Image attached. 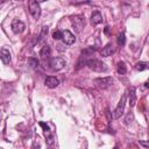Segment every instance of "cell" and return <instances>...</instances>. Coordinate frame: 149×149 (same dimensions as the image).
<instances>
[{"mask_svg": "<svg viewBox=\"0 0 149 149\" xmlns=\"http://www.w3.org/2000/svg\"><path fill=\"white\" fill-rule=\"evenodd\" d=\"M140 144H142L144 148H148V143L146 141H140Z\"/></svg>", "mask_w": 149, "mask_h": 149, "instance_id": "cb8c5ba5", "label": "cell"}, {"mask_svg": "<svg viewBox=\"0 0 149 149\" xmlns=\"http://www.w3.org/2000/svg\"><path fill=\"white\" fill-rule=\"evenodd\" d=\"M144 87H146V88H148V87H149V84H148V81H146V83H144Z\"/></svg>", "mask_w": 149, "mask_h": 149, "instance_id": "d4e9b609", "label": "cell"}, {"mask_svg": "<svg viewBox=\"0 0 149 149\" xmlns=\"http://www.w3.org/2000/svg\"><path fill=\"white\" fill-rule=\"evenodd\" d=\"M94 84L99 87V88H102V90H105V88H107V87H109L112 84H113V78L112 77H102V78H95L94 80Z\"/></svg>", "mask_w": 149, "mask_h": 149, "instance_id": "277c9868", "label": "cell"}, {"mask_svg": "<svg viewBox=\"0 0 149 149\" xmlns=\"http://www.w3.org/2000/svg\"><path fill=\"white\" fill-rule=\"evenodd\" d=\"M48 31H49V27L48 26H43L42 27V29H41V34H40V40H38V42L40 43H44V41H45V37H47V35H48Z\"/></svg>", "mask_w": 149, "mask_h": 149, "instance_id": "2e32d148", "label": "cell"}, {"mask_svg": "<svg viewBox=\"0 0 149 149\" xmlns=\"http://www.w3.org/2000/svg\"><path fill=\"white\" fill-rule=\"evenodd\" d=\"M101 22H102V15H101V13L98 12V10H94L92 13V15H91V23L93 26H97V24H99Z\"/></svg>", "mask_w": 149, "mask_h": 149, "instance_id": "7c38bea8", "label": "cell"}, {"mask_svg": "<svg viewBox=\"0 0 149 149\" xmlns=\"http://www.w3.org/2000/svg\"><path fill=\"white\" fill-rule=\"evenodd\" d=\"M113 149H119V147H118V146H115V147H114Z\"/></svg>", "mask_w": 149, "mask_h": 149, "instance_id": "484cf974", "label": "cell"}, {"mask_svg": "<svg viewBox=\"0 0 149 149\" xmlns=\"http://www.w3.org/2000/svg\"><path fill=\"white\" fill-rule=\"evenodd\" d=\"M31 149H40V144H38V143H36V142H34V144H33Z\"/></svg>", "mask_w": 149, "mask_h": 149, "instance_id": "603a6c76", "label": "cell"}, {"mask_svg": "<svg viewBox=\"0 0 149 149\" xmlns=\"http://www.w3.org/2000/svg\"><path fill=\"white\" fill-rule=\"evenodd\" d=\"M52 38L54 40H61L62 38V31L61 30H55L54 33H52Z\"/></svg>", "mask_w": 149, "mask_h": 149, "instance_id": "44dd1931", "label": "cell"}, {"mask_svg": "<svg viewBox=\"0 0 149 149\" xmlns=\"http://www.w3.org/2000/svg\"><path fill=\"white\" fill-rule=\"evenodd\" d=\"M116 71L119 74H125L127 72V68H126V64L125 62H119L118 65H116Z\"/></svg>", "mask_w": 149, "mask_h": 149, "instance_id": "e0dca14e", "label": "cell"}, {"mask_svg": "<svg viewBox=\"0 0 149 149\" xmlns=\"http://www.w3.org/2000/svg\"><path fill=\"white\" fill-rule=\"evenodd\" d=\"M129 118H130V120L133 119V114H132V113H128L127 118L125 119V123H126V125H128V123H129Z\"/></svg>", "mask_w": 149, "mask_h": 149, "instance_id": "7402d4cb", "label": "cell"}, {"mask_svg": "<svg viewBox=\"0 0 149 149\" xmlns=\"http://www.w3.org/2000/svg\"><path fill=\"white\" fill-rule=\"evenodd\" d=\"M125 106H126V94H123V95L121 97V99H120V101H119L116 108L114 109V113H113V118H114V119H119V118L123 114V112H125Z\"/></svg>", "mask_w": 149, "mask_h": 149, "instance_id": "5b68a950", "label": "cell"}, {"mask_svg": "<svg viewBox=\"0 0 149 149\" xmlns=\"http://www.w3.org/2000/svg\"><path fill=\"white\" fill-rule=\"evenodd\" d=\"M0 59H1L5 64H8V63L10 62V59H12V55H10L9 50H7V49H5V48L0 49Z\"/></svg>", "mask_w": 149, "mask_h": 149, "instance_id": "8fae6325", "label": "cell"}, {"mask_svg": "<svg viewBox=\"0 0 149 149\" xmlns=\"http://www.w3.org/2000/svg\"><path fill=\"white\" fill-rule=\"evenodd\" d=\"M116 42H118V44H119L120 47H123V45L126 44V36H125V34H123V33H121V34H119V35H118Z\"/></svg>", "mask_w": 149, "mask_h": 149, "instance_id": "d6986e66", "label": "cell"}, {"mask_svg": "<svg viewBox=\"0 0 149 149\" xmlns=\"http://www.w3.org/2000/svg\"><path fill=\"white\" fill-rule=\"evenodd\" d=\"M100 54H101V56H104V57H108V56L113 55V54H114V48H113V45H112L111 43H107V44L101 49Z\"/></svg>", "mask_w": 149, "mask_h": 149, "instance_id": "4fadbf2b", "label": "cell"}, {"mask_svg": "<svg viewBox=\"0 0 149 149\" xmlns=\"http://www.w3.org/2000/svg\"><path fill=\"white\" fill-rule=\"evenodd\" d=\"M50 55H51V49H50V47L47 45V44H44V45L42 47V49L40 50V56H41L43 59H45V58H50Z\"/></svg>", "mask_w": 149, "mask_h": 149, "instance_id": "9a60e30c", "label": "cell"}, {"mask_svg": "<svg viewBox=\"0 0 149 149\" xmlns=\"http://www.w3.org/2000/svg\"><path fill=\"white\" fill-rule=\"evenodd\" d=\"M128 101H129V106L133 107L136 104V93H135V87H130L128 91Z\"/></svg>", "mask_w": 149, "mask_h": 149, "instance_id": "5bb4252c", "label": "cell"}, {"mask_svg": "<svg viewBox=\"0 0 149 149\" xmlns=\"http://www.w3.org/2000/svg\"><path fill=\"white\" fill-rule=\"evenodd\" d=\"M148 68V63L147 62H137L136 64H135V69L137 70V71H143V70H146Z\"/></svg>", "mask_w": 149, "mask_h": 149, "instance_id": "ac0fdd59", "label": "cell"}, {"mask_svg": "<svg viewBox=\"0 0 149 149\" xmlns=\"http://www.w3.org/2000/svg\"><path fill=\"white\" fill-rule=\"evenodd\" d=\"M65 64H66V62H65V59L62 58V57H52V58H50V61H49V66H50V69L54 70V71H59V70H62V69L65 66Z\"/></svg>", "mask_w": 149, "mask_h": 149, "instance_id": "7a4b0ae2", "label": "cell"}, {"mask_svg": "<svg viewBox=\"0 0 149 149\" xmlns=\"http://www.w3.org/2000/svg\"><path fill=\"white\" fill-rule=\"evenodd\" d=\"M71 23L73 26V28L77 30V31H81V29L85 27L86 24V20H85V16L83 15H74V16H71Z\"/></svg>", "mask_w": 149, "mask_h": 149, "instance_id": "3957f363", "label": "cell"}, {"mask_svg": "<svg viewBox=\"0 0 149 149\" xmlns=\"http://www.w3.org/2000/svg\"><path fill=\"white\" fill-rule=\"evenodd\" d=\"M44 84H45V86L49 87V88H55V87H57V86L59 85V80H58L56 77L49 76V77L45 78Z\"/></svg>", "mask_w": 149, "mask_h": 149, "instance_id": "30bf717a", "label": "cell"}, {"mask_svg": "<svg viewBox=\"0 0 149 149\" xmlns=\"http://www.w3.org/2000/svg\"><path fill=\"white\" fill-rule=\"evenodd\" d=\"M28 64L31 66V68H36L38 65V61L36 58H33V57H29L28 58Z\"/></svg>", "mask_w": 149, "mask_h": 149, "instance_id": "ffe728a7", "label": "cell"}, {"mask_svg": "<svg viewBox=\"0 0 149 149\" xmlns=\"http://www.w3.org/2000/svg\"><path fill=\"white\" fill-rule=\"evenodd\" d=\"M29 13L36 20L41 16V7H40V3L37 1H34V0L29 1Z\"/></svg>", "mask_w": 149, "mask_h": 149, "instance_id": "8992f818", "label": "cell"}, {"mask_svg": "<svg viewBox=\"0 0 149 149\" xmlns=\"http://www.w3.org/2000/svg\"><path fill=\"white\" fill-rule=\"evenodd\" d=\"M10 28H12L13 33H15V34H21V33L24 30L26 24H24L21 20H19V19H14V20L12 21V23H10Z\"/></svg>", "mask_w": 149, "mask_h": 149, "instance_id": "52a82bcc", "label": "cell"}, {"mask_svg": "<svg viewBox=\"0 0 149 149\" xmlns=\"http://www.w3.org/2000/svg\"><path fill=\"white\" fill-rule=\"evenodd\" d=\"M38 125H40V126L42 127V129H43L44 136H45V139H47V143H48V144H52V143H54V135L51 134V130L49 129L48 125L44 123V122H42V121H41Z\"/></svg>", "mask_w": 149, "mask_h": 149, "instance_id": "9c48e42d", "label": "cell"}, {"mask_svg": "<svg viewBox=\"0 0 149 149\" xmlns=\"http://www.w3.org/2000/svg\"><path fill=\"white\" fill-rule=\"evenodd\" d=\"M85 65L95 72H106L107 71L106 64L104 62H101L100 59H97V58H86Z\"/></svg>", "mask_w": 149, "mask_h": 149, "instance_id": "6da1fadb", "label": "cell"}, {"mask_svg": "<svg viewBox=\"0 0 149 149\" xmlns=\"http://www.w3.org/2000/svg\"><path fill=\"white\" fill-rule=\"evenodd\" d=\"M62 40H63L64 44H66V45H71V44L74 43L76 37H74V35H73L70 30L65 29V30L62 31Z\"/></svg>", "mask_w": 149, "mask_h": 149, "instance_id": "ba28073f", "label": "cell"}]
</instances>
